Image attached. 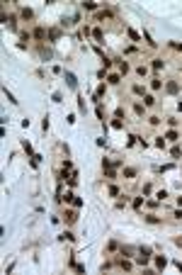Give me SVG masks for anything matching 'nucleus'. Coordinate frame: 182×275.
I'll return each mask as SVG.
<instances>
[{
  "label": "nucleus",
  "instance_id": "nucleus-1",
  "mask_svg": "<svg viewBox=\"0 0 182 275\" xmlns=\"http://www.w3.org/2000/svg\"><path fill=\"white\" fill-rule=\"evenodd\" d=\"M148 260H151V251H148V248H141L136 263H138V265H148Z\"/></svg>",
  "mask_w": 182,
  "mask_h": 275
},
{
  "label": "nucleus",
  "instance_id": "nucleus-2",
  "mask_svg": "<svg viewBox=\"0 0 182 275\" xmlns=\"http://www.w3.org/2000/svg\"><path fill=\"white\" fill-rule=\"evenodd\" d=\"M165 90H167V93H172V95H175V93H177V90H180V85H177V83H175V80H167V85H165Z\"/></svg>",
  "mask_w": 182,
  "mask_h": 275
},
{
  "label": "nucleus",
  "instance_id": "nucleus-3",
  "mask_svg": "<svg viewBox=\"0 0 182 275\" xmlns=\"http://www.w3.org/2000/svg\"><path fill=\"white\" fill-rule=\"evenodd\" d=\"M165 265H167V258H165V256H158V258H156V268H158V270H163Z\"/></svg>",
  "mask_w": 182,
  "mask_h": 275
},
{
  "label": "nucleus",
  "instance_id": "nucleus-4",
  "mask_svg": "<svg viewBox=\"0 0 182 275\" xmlns=\"http://www.w3.org/2000/svg\"><path fill=\"white\" fill-rule=\"evenodd\" d=\"M46 34H49V32H46L44 27H37V29H34V37L37 39H46Z\"/></svg>",
  "mask_w": 182,
  "mask_h": 275
},
{
  "label": "nucleus",
  "instance_id": "nucleus-5",
  "mask_svg": "<svg viewBox=\"0 0 182 275\" xmlns=\"http://www.w3.org/2000/svg\"><path fill=\"white\" fill-rule=\"evenodd\" d=\"M143 105L146 107H153V105H156V98H153V95H143Z\"/></svg>",
  "mask_w": 182,
  "mask_h": 275
},
{
  "label": "nucleus",
  "instance_id": "nucleus-6",
  "mask_svg": "<svg viewBox=\"0 0 182 275\" xmlns=\"http://www.w3.org/2000/svg\"><path fill=\"white\" fill-rule=\"evenodd\" d=\"M66 80H68V88H75L78 83H75V75L73 73H66Z\"/></svg>",
  "mask_w": 182,
  "mask_h": 275
},
{
  "label": "nucleus",
  "instance_id": "nucleus-7",
  "mask_svg": "<svg viewBox=\"0 0 182 275\" xmlns=\"http://www.w3.org/2000/svg\"><path fill=\"white\" fill-rule=\"evenodd\" d=\"M126 34H129V37L134 39V42H141V34H138V32H134L131 27H129V29H126Z\"/></svg>",
  "mask_w": 182,
  "mask_h": 275
},
{
  "label": "nucleus",
  "instance_id": "nucleus-8",
  "mask_svg": "<svg viewBox=\"0 0 182 275\" xmlns=\"http://www.w3.org/2000/svg\"><path fill=\"white\" fill-rule=\"evenodd\" d=\"M75 219H78V214H75V212H66V222H68V224H73Z\"/></svg>",
  "mask_w": 182,
  "mask_h": 275
},
{
  "label": "nucleus",
  "instance_id": "nucleus-9",
  "mask_svg": "<svg viewBox=\"0 0 182 275\" xmlns=\"http://www.w3.org/2000/svg\"><path fill=\"white\" fill-rule=\"evenodd\" d=\"M85 10H97V3H92V0H87V3H83Z\"/></svg>",
  "mask_w": 182,
  "mask_h": 275
},
{
  "label": "nucleus",
  "instance_id": "nucleus-10",
  "mask_svg": "<svg viewBox=\"0 0 182 275\" xmlns=\"http://www.w3.org/2000/svg\"><path fill=\"white\" fill-rule=\"evenodd\" d=\"M151 88H153V90H160V88H163V83H160L158 78H153V80H151Z\"/></svg>",
  "mask_w": 182,
  "mask_h": 275
},
{
  "label": "nucleus",
  "instance_id": "nucleus-11",
  "mask_svg": "<svg viewBox=\"0 0 182 275\" xmlns=\"http://www.w3.org/2000/svg\"><path fill=\"white\" fill-rule=\"evenodd\" d=\"M165 139H170V141H177V132H175V129H170V132L165 134Z\"/></svg>",
  "mask_w": 182,
  "mask_h": 275
},
{
  "label": "nucleus",
  "instance_id": "nucleus-12",
  "mask_svg": "<svg viewBox=\"0 0 182 275\" xmlns=\"http://www.w3.org/2000/svg\"><path fill=\"white\" fill-rule=\"evenodd\" d=\"M61 239H66V241H75V236H73L71 231H63V234H61Z\"/></svg>",
  "mask_w": 182,
  "mask_h": 275
},
{
  "label": "nucleus",
  "instance_id": "nucleus-13",
  "mask_svg": "<svg viewBox=\"0 0 182 275\" xmlns=\"http://www.w3.org/2000/svg\"><path fill=\"white\" fill-rule=\"evenodd\" d=\"M107 80H109L112 85H117V83H119V75H117V73H112V75H107Z\"/></svg>",
  "mask_w": 182,
  "mask_h": 275
},
{
  "label": "nucleus",
  "instance_id": "nucleus-14",
  "mask_svg": "<svg viewBox=\"0 0 182 275\" xmlns=\"http://www.w3.org/2000/svg\"><path fill=\"white\" fill-rule=\"evenodd\" d=\"M146 222H148V224H158V222H160V219H158L156 214H148V217H146Z\"/></svg>",
  "mask_w": 182,
  "mask_h": 275
},
{
  "label": "nucleus",
  "instance_id": "nucleus-15",
  "mask_svg": "<svg viewBox=\"0 0 182 275\" xmlns=\"http://www.w3.org/2000/svg\"><path fill=\"white\" fill-rule=\"evenodd\" d=\"M165 64H163V61H160V59H153V68H156V71H160V68H163Z\"/></svg>",
  "mask_w": 182,
  "mask_h": 275
},
{
  "label": "nucleus",
  "instance_id": "nucleus-16",
  "mask_svg": "<svg viewBox=\"0 0 182 275\" xmlns=\"http://www.w3.org/2000/svg\"><path fill=\"white\" fill-rule=\"evenodd\" d=\"M22 20H32V10H29V8L22 10Z\"/></svg>",
  "mask_w": 182,
  "mask_h": 275
},
{
  "label": "nucleus",
  "instance_id": "nucleus-17",
  "mask_svg": "<svg viewBox=\"0 0 182 275\" xmlns=\"http://www.w3.org/2000/svg\"><path fill=\"white\" fill-rule=\"evenodd\" d=\"M92 37H95L97 42H102V29H92Z\"/></svg>",
  "mask_w": 182,
  "mask_h": 275
},
{
  "label": "nucleus",
  "instance_id": "nucleus-18",
  "mask_svg": "<svg viewBox=\"0 0 182 275\" xmlns=\"http://www.w3.org/2000/svg\"><path fill=\"white\" fill-rule=\"evenodd\" d=\"M170 154H172V158H180V154H182V149H180V146H175V149L170 151Z\"/></svg>",
  "mask_w": 182,
  "mask_h": 275
},
{
  "label": "nucleus",
  "instance_id": "nucleus-19",
  "mask_svg": "<svg viewBox=\"0 0 182 275\" xmlns=\"http://www.w3.org/2000/svg\"><path fill=\"white\" fill-rule=\"evenodd\" d=\"M109 195H112V197L119 195V188H117V185H109Z\"/></svg>",
  "mask_w": 182,
  "mask_h": 275
},
{
  "label": "nucleus",
  "instance_id": "nucleus-20",
  "mask_svg": "<svg viewBox=\"0 0 182 275\" xmlns=\"http://www.w3.org/2000/svg\"><path fill=\"white\" fill-rule=\"evenodd\" d=\"M104 175H107V178H109V180H114V178H117V173H114V170H112V168H107V170H104Z\"/></svg>",
  "mask_w": 182,
  "mask_h": 275
},
{
  "label": "nucleus",
  "instance_id": "nucleus-21",
  "mask_svg": "<svg viewBox=\"0 0 182 275\" xmlns=\"http://www.w3.org/2000/svg\"><path fill=\"white\" fill-rule=\"evenodd\" d=\"M134 93H136V95H146V93H143V85H138V83L134 85Z\"/></svg>",
  "mask_w": 182,
  "mask_h": 275
},
{
  "label": "nucleus",
  "instance_id": "nucleus-22",
  "mask_svg": "<svg viewBox=\"0 0 182 275\" xmlns=\"http://www.w3.org/2000/svg\"><path fill=\"white\" fill-rule=\"evenodd\" d=\"M124 175H126V178H134V175H136V170H134V168H124Z\"/></svg>",
  "mask_w": 182,
  "mask_h": 275
},
{
  "label": "nucleus",
  "instance_id": "nucleus-23",
  "mask_svg": "<svg viewBox=\"0 0 182 275\" xmlns=\"http://www.w3.org/2000/svg\"><path fill=\"white\" fill-rule=\"evenodd\" d=\"M119 265H121V268H124V270H129V268H131V263H129V260H124V258H121V260H119Z\"/></svg>",
  "mask_w": 182,
  "mask_h": 275
},
{
  "label": "nucleus",
  "instance_id": "nucleus-24",
  "mask_svg": "<svg viewBox=\"0 0 182 275\" xmlns=\"http://www.w3.org/2000/svg\"><path fill=\"white\" fill-rule=\"evenodd\" d=\"M141 205H143V197H136V200H134V207L141 209Z\"/></svg>",
  "mask_w": 182,
  "mask_h": 275
},
{
  "label": "nucleus",
  "instance_id": "nucleus-25",
  "mask_svg": "<svg viewBox=\"0 0 182 275\" xmlns=\"http://www.w3.org/2000/svg\"><path fill=\"white\" fill-rule=\"evenodd\" d=\"M78 110H80V112H85V100H83V98H78Z\"/></svg>",
  "mask_w": 182,
  "mask_h": 275
},
{
  "label": "nucleus",
  "instance_id": "nucleus-26",
  "mask_svg": "<svg viewBox=\"0 0 182 275\" xmlns=\"http://www.w3.org/2000/svg\"><path fill=\"white\" fill-rule=\"evenodd\" d=\"M156 146H158V149L165 146V139H163V136H158V139H156Z\"/></svg>",
  "mask_w": 182,
  "mask_h": 275
},
{
  "label": "nucleus",
  "instance_id": "nucleus-27",
  "mask_svg": "<svg viewBox=\"0 0 182 275\" xmlns=\"http://www.w3.org/2000/svg\"><path fill=\"white\" fill-rule=\"evenodd\" d=\"M49 39H53V42H56V39H58V29H51V32H49Z\"/></svg>",
  "mask_w": 182,
  "mask_h": 275
},
{
  "label": "nucleus",
  "instance_id": "nucleus-28",
  "mask_svg": "<svg viewBox=\"0 0 182 275\" xmlns=\"http://www.w3.org/2000/svg\"><path fill=\"white\" fill-rule=\"evenodd\" d=\"M112 127H114V129H121L124 124H121V119H114V122H112Z\"/></svg>",
  "mask_w": 182,
  "mask_h": 275
},
{
  "label": "nucleus",
  "instance_id": "nucleus-29",
  "mask_svg": "<svg viewBox=\"0 0 182 275\" xmlns=\"http://www.w3.org/2000/svg\"><path fill=\"white\" fill-rule=\"evenodd\" d=\"M175 217H177V219H182V209H177V212H175Z\"/></svg>",
  "mask_w": 182,
  "mask_h": 275
},
{
  "label": "nucleus",
  "instance_id": "nucleus-30",
  "mask_svg": "<svg viewBox=\"0 0 182 275\" xmlns=\"http://www.w3.org/2000/svg\"><path fill=\"white\" fill-rule=\"evenodd\" d=\"M177 205H180V207H182V197H177Z\"/></svg>",
  "mask_w": 182,
  "mask_h": 275
},
{
  "label": "nucleus",
  "instance_id": "nucleus-31",
  "mask_svg": "<svg viewBox=\"0 0 182 275\" xmlns=\"http://www.w3.org/2000/svg\"><path fill=\"white\" fill-rule=\"evenodd\" d=\"M177 246H182V239H177Z\"/></svg>",
  "mask_w": 182,
  "mask_h": 275
}]
</instances>
